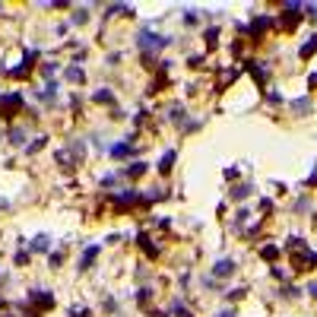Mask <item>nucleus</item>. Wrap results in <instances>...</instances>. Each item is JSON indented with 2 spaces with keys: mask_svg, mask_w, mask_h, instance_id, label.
<instances>
[{
  "mask_svg": "<svg viewBox=\"0 0 317 317\" xmlns=\"http://www.w3.org/2000/svg\"><path fill=\"white\" fill-rule=\"evenodd\" d=\"M67 80H70V83H83L86 73L80 70V67H67Z\"/></svg>",
  "mask_w": 317,
  "mask_h": 317,
  "instance_id": "nucleus-15",
  "label": "nucleus"
},
{
  "mask_svg": "<svg viewBox=\"0 0 317 317\" xmlns=\"http://www.w3.org/2000/svg\"><path fill=\"white\" fill-rule=\"evenodd\" d=\"M235 273V260H216V267H212V276H219V279H228Z\"/></svg>",
  "mask_w": 317,
  "mask_h": 317,
  "instance_id": "nucleus-3",
  "label": "nucleus"
},
{
  "mask_svg": "<svg viewBox=\"0 0 317 317\" xmlns=\"http://www.w3.org/2000/svg\"><path fill=\"white\" fill-rule=\"evenodd\" d=\"M54 70H57L54 64H45V67H41V73H45V76H54Z\"/></svg>",
  "mask_w": 317,
  "mask_h": 317,
  "instance_id": "nucleus-26",
  "label": "nucleus"
},
{
  "mask_svg": "<svg viewBox=\"0 0 317 317\" xmlns=\"http://www.w3.org/2000/svg\"><path fill=\"white\" fill-rule=\"evenodd\" d=\"M175 159H178V152H175V149H168L165 156H162V162H159V171H162V175H168V171H171V165H175Z\"/></svg>",
  "mask_w": 317,
  "mask_h": 317,
  "instance_id": "nucleus-9",
  "label": "nucleus"
},
{
  "mask_svg": "<svg viewBox=\"0 0 317 317\" xmlns=\"http://www.w3.org/2000/svg\"><path fill=\"white\" fill-rule=\"evenodd\" d=\"M0 108H3L6 117H13L16 111L22 108V96H19V92H13V96H0Z\"/></svg>",
  "mask_w": 317,
  "mask_h": 317,
  "instance_id": "nucleus-2",
  "label": "nucleus"
},
{
  "mask_svg": "<svg viewBox=\"0 0 317 317\" xmlns=\"http://www.w3.org/2000/svg\"><path fill=\"white\" fill-rule=\"evenodd\" d=\"M216 38H219V29H210V32H207V41L212 45V41H216Z\"/></svg>",
  "mask_w": 317,
  "mask_h": 317,
  "instance_id": "nucleus-27",
  "label": "nucleus"
},
{
  "mask_svg": "<svg viewBox=\"0 0 317 317\" xmlns=\"http://www.w3.org/2000/svg\"><path fill=\"white\" fill-rule=\"evenodd\" d=\"M181 117H184V108L181 105H171L168 108V121H181Z\"/></svg>",
  "mask_w": 317,
  "mask_h": 317,
  "instance_id": "nucleus-19",
  "label": "nucleus"
},
{
  "mask_svg": "<svg viewBox=\"0 0 317 317\" xmlns=\"http://www.w3.org/2000/svg\"><path fill=\"white\" fill-rule=\"evenodd\" d=\"M92 99H96V102H102V105H111V102H114V92L99 89V92H92Z\"/></svg>",
  "mask_w": 317,
  "mask_h": 317,
  "instance_id": "nucleus-12",
  "label": "nucleus"
},
{
  "mask_svg": "<svg viewBox=\"0 0 317 317\" xmlns=\"http://www.w3.org/2000/svg\"><path fill=\"white\" fill-rule=\"evenodd\" d=\"M10 143H13V146H22V143H25V130H22V127H19V130H10Z\"/></svg>",
  "mask_w": 317,
  "mask_h": 317,
  "instance_id": "nucleus-18",
  "label": "nucleus"
},
{
  "mask_svg": "<svg viewBox=\"0 0 317 317\" xmlns=\"http://www.w3.org/2000/svg\"><path fill=\"white\" fill-rule=\"evenodd\" d=\"M127 175H130V178H140V175H146V162H133V165L127 168Z\"/></svg>",
  "mask_w": 317,
  "mask_h": 317,
  "instance_id": "nucleus-16",
  "label": "nucleus"
},
{
  "mask_svg": "<svg viewBox=\"0 0 317 317\" xmlns=\"http://www.w3.org/2000/svg\"><path fill=\"white\" fill-rule=\"evenodd\" d=\"M38 99H41V102H48V105H54V102H57V83H48L45 89L38 92Z\"/></svg>",
  "mask_w": 317,
  "mask_h": 317,
  "instance_id": "nucleus-7",
  "label": "nucleus"
},
{
  "mask_svg": "<svg viewBox=\"0 0 317 317\" xmlns=\"http://www.w3.org/2000/svg\"><path fill=\"white\" fill-rule=\"evenodd\" d=\"M136 298H140V302H149V298H152V289H140V295H136Z\"/></svg>",
  "mask_w": 317,
  "mask_h": 317,
  "instance_id": "nucleus-22",
  "label": "nucleus"
},
{
  "mask_svg": "<svg viewBox=\"0 0 317 317\" xmlns=\"http://www.w3.org/2000/svg\"><path fill=\"white\" fill-rule=\"evenodd\" d=\"M48 247H51V238H48V235L32 238V254H41V251H48Z\"/></svg>",
  "mask_w": 317,
  "mask_h": 317,
  "instance_id": "nucleus-10",
  "label": "nucleus"
},
{
  "mask_svg": "<svg viewBox=\"0 0 317 317\" xmlns=\"http://www.w3.org/2000/svg\"><path fill=\"white\" fill-rule=\"evenodd\" d=\"M292 108H295V111H311V99H295Z\"/></svg>",
  "mask_w": 317,
  "mask_h": 317,
  "instance_id": "nucleus-20",
  "label": "nucleus"
},
{
  "mask_svg": "<svg viewBox=\"0 0 317 317\" xmlns=\"http://www.w3.org/2000/svg\"><path fill=\"white\" fill-rule=\"evenodd\" d=\"M111 156H117V159L133 156V136H127V143H114V146H111Z\"/></svg>",
  "mask_w": 317,
  "mask_h": 317,
  "instance_id": "nucleus-4",
  "label": "nucleus"
},
{
  "mask_svg": "<svg viewBox=\"0 0 317 317\" xmlns=\"http://www.w3.org/2000/svg\"><path fill=\"white\" fill-rule=\"evenodd\" d=\"M308 292H311V298H317V282H311V286H308Z\"/></svg>",
  "mask_w": 317,
  "mask_h": 317,
  "instance_id": "nucleus-28",
  "label": "nucleus"
},
{
  "mask_svg": "<svg viewBox=\"0 0 317 317\" xmlns=\"http://www.w3.org/2000/svg\"><path fill=\"white\" fill-rule=\"evenodd\" d=\"M86 19H89V16H86V10H76V16H73V22L80 25V22H86Z\"/></svg>",
  "mask_w": 317,
  "mask_h": 317,
  "instance_id": "nucleus-23",
  "label": "nucleus"
},
{
  "mask_svg": "<svg viewBox=\"0 0 317 317\" xmlns=\"http://www.w3.org/2000/svg\"><path fill=\"white\" fill-rule=\"evenodd\" d=\"M102 184H105V187H111V184H117V175H105V178H102Z\"/></svg>",
  "mask_w": 317,
  "mask_h": 317,
  "instance_id": "nucleus-24",
  "label": "nucleus"
},
{
  "mask_svg": "<svg viewBox=\"0 0 317 317\" xmlns=\"http://www.w3.org/2000/svg\"><path fill=\"white\" fill-rule=\"evenodd\" d=\"M96 257H99V244H89V247L83 251V257H80V270H89Z\"/></svg>",
  "mask_w": 317,
  "mask_h": 317,
  "instance_id": "nucleus-5",
  "label": "nucleus"
},
{
  "mask_svg": "<svg viewBox=\"0 0 317 317\" xmlns=\"http://www.w3.org/2000/svg\"><path fill=\"white\" fill-rule=\"evenodd\" d=\"M270 25H273V19H270V16H260V19H254V22H251V35H254V38H260L263 32L270 29Z\"/></svg>",
  "mask_w": 317,
  "mask_h": 317,
  "instance_id": "nucleus-6",
  "label": "nucleus"
},
{
  "mask_svg": "<svg viewBox=\"0 0 317 317\" xmlns=\"http://www.w3.org/2000/svg\"><path fill=\"white\" fill-rule=\"evenodd\" d=\"M279 251H276V247H263V257H267V260H273V257H276Z\"/></svg>",
  "mask_w": 317,
  "mask_h": 317,
  "instance_id": "nucleus-25",
  "label": "nucleus"
},
{
  "mask_svg": "<svg viewBox=\"0 0 317 317\" xmlns=\"http://www.w3.org/2000/svg\"><path fill=\"white\" fill-rule=\"evenodd\" d=\"M171 41H175L171 35H156V32L143 29L140 38H136V45H140V51H143V61H152V54H156V51H162V48H168Z\"/></svg>",
  "mask_w": 317,
  "mask_h": 317,
  "instance_id": "nucleus-1",
  "label": "nucleus"
},
{
  "mask_svg": "<svg viewBox=\"0 0 317 317\" xmlns=\"http://www.w3.org/2000/svg\"><path fill=\"white\" fill-rule=\"evenodd\" d=\"M168 311L175 314V317H194V314H191V311H187V308H184V302H181V298H175V302H171V308H168Z\"/></svg>",
  "mask_w": 317,
  "mask_h": 317,
  "instance_id": "nucleus-11",
  "label": "nucleus"
},
{
  "mask_svg": "<svg viewBox=\"0 0 317 317\" xmlns=\"http://www.w3.org/2000/svg\"><path fill=\"white\" fill-rule=\"evenodd\" d=\"M314 51H317V35H311V41H305V45H302V57L308 61V57H311Z\"/></svg>",
  "mask_w": 317,
  "mask_h": 317,
  "instance_id": "nucleus-14",
  "label": "nucleus"
},
{
  "mask_svg": "<svg viewBox=\"0 0 317 317\" xmlns=\"http://www.w3.org/2000/svg\"><path fill=\"white\" fill-rule=\"evenodd\" d=\"M251 194H254V187H251V184H238L235 191H232L235 200H244V197H251Z\"/></svg>",
  "mask_w": 317,
  "mask_h": 317,
  "instance_id": "nucleus-13",
  "label": "nucleus"
},
{
  "mask_svg": "<svg viewBox=\"0 0 317 317\" xmlns=\"http://www.w3.org/2000/svg\"><path fill=\"white\" fill-rule=\"evenodd\" d=\"M67 152H70V159H73V162H83V156H86V146H83V140H73L70 146H67Z\"/></svg>",
  "mask_w": 317,
  "mask_h": 317,
  "instance_id": "nucleus-8",
  "label": "nucleus"
},
{
  "mask_svg": "<svg viewBox=\"0 0 317 317\" xmlns=\"http://www.w3.org/2000/svg\"><path fill=\"white\" fill-rule=\"evenodd\" d=\"M45 140H48V136H35V143H29V146H25V152H29V156H35V152L45 146Z\"/></svg>",
  "mask_w": 317,
  "mask_h": 317,
  "instance_id": "nucleus-17",
  "label": "nucleus"
},
{
  "mask_svg": "<svg viewBox=\"0 0 317 317\" xmlns=\"http://www.w3.org/2000/svg\"><path fill=\"white\" fill-rule=\"evenodd\" d=\"M216 317H235V311H228V308H225V311H219Z\"/></svg>",
  "mask_w": 317,
  "mask_h": 317,
  "instance_id": "nucleus-29",
  "label": "nucleus"
},
{
  "mask_svg": "<svg viewBox=\"0 0 317 317\" xmlns=\"http://www.w3.org/2000/svg\"><path fill=\"white\" fill-rule=\"evenodd\" d=\"M184 22H187V25H197V22H200V13H197V10H187V13H184Z\"/></svg>",
  "mask_w": 317,
  "mask_h": 317,
  "instance_id": "nucleus-21",
  "label": "nucleus"
}]
</instances>
